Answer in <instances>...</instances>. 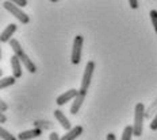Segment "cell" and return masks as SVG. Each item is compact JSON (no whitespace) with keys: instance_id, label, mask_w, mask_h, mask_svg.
I'll return each mask as SVG.
<instances>
[{"instance_id":"20","label":"cell","mask_w":157,"mask_h":140,"mask_svg":"<svg viewBox=\"0 0 157 140\" xmlns=\"http://www.w3.org/2000/svg\"><path fill=\"white\" fill-rule=\"evenodd\" d=\"M50 140H61V138H58L57 133H50Z\"/></svg>"},{"instance_id":"7","label":"cell","mask_w":157,"mask_h":140,"mask_svg":"<svg viewBox=\"0 0 157 140\" xmlns=\"http://www.w3.org/2000/svg\"><path fill=\"white\" fill-rule=\"evenodd\" d=\"M77 93H78V90L76 89H69L68 92H65L64 94H61V96H58L57 97V100H56V104L57 105H65L67 102H69L71 100H73L75 97L77 96Z\"/></svg>"},{"instance_id":"11","label":"cell","mask_w":157,"mask_h":140,"mask_svg":"<svg viewBox=\"0 0 157 140\" xmlns=\"http://www.w3.org/2000/svg\"><path fill=\"white\" fill-rule=\"evenodd\" d=\"M81 133H83V127H81V125H76V127L71 128L69 131L65 133L63 138H61V140H75V139H77Z\"/></svg>"},{"instance_id":"16","label":"cell","mask_w":157,"mask_h":140,"mask_svg":"<svg viewBox=\"0 0 157 140\" xmlns=\"http://www.w3.org/2000/svg\"><path fill=\"white\" fill-rule=\"evenodd\" d=\"M149 15H150V19H152L153 28H155V31H156V34H157V11H156V9H152Z\"/></svg>"},{"instance_id":"19","label":"cell","mask_w":157,"mask_h":140,"mask_svg":"<svg viewBox=\"0 0 157 140\" xmlns=\"http://www.w3.org/2000/svg\"><path fill=\"white\" fill-rule=\"evenodd\" d=\"M129 4H130V7H132L133 9L138 8V2H137V0H129Z\"/></svg>"},{"instance_id":"4","label":"cell","mask_w":157,"mask_h":140,"mask_svg":"<svg viewBox=\"0 0 157 140\" xmlns=\"http://www.w3.org/2000/svg\"><path fill=\"white\" fill-rule=\"evenodd\" d=\"M83 41L84 38L81 35H76L73 41V48H72L71 61L73 65H78L81 61V50H83Z\"/></svg>"},{"instance_id":"22","label":"cell","mask_w":157,"mask_h":140,"mask_svg":"<svg viewBox=\"0 0 157 140\" xmlns=\"http://www.w3.org/2000/svg\"><path fill=\"white\" fill-rule=\"evenodd\" d=\"M0 105H2V112H4L6 108H7V105H6V104H4V101H3V100H2V101H0Z\"/></svg>"},{"instance_id":"24","label":"cell","mask_w":157,"mask_h":140,"mask_svg":"<svg viewBox=\"0 0 157 140\" xmlns=\"http://www.w3.org/2000/svg\"><path fill=\"white\" fill-rule=\"evenodd\" d=\"M50 2H52V3H57L58 0H50Z\"/></svg>"},{"instance_id":"14","label":"cell","mask_w":157,"mask_h":140,"mask_svg":"<svg viewBox=\"0 0 157 140\" xmlns=\"http://www.w3.org/2000/svg\"><path fill=\"white\" fill-rule=\"evenodd\" d=\"M134 135V129H133V125H127L125 127L122 132V138L121 140H132V136Z\"/></svg>"},{"instance_id":"1","label":"cell","mask_w":157,"mask_h":140,"mask_svg":"<svg viewBox=\"0 0 157 140\" xmlns=\"http://www.w3.org/2000/svg\"><path fill=\"white\" fill-rule=\"evenodd\" d=\"M10 46H11V48L14 50V54L18 55L19 59L22 61V63L26 66V70H29L30 73H35V71H37V66H35V63L33 62L30 58H29V55L23 51L21 43H19L16 39H11V41H10Z\"/></svg>"},{"instance_id":"17","label":"cell","mask_w":157,"mask_h":140,"mask_svg":"<svg viewBox=\"0 0 157 140\" xmlns=\"http://www.w3.org/2000/svg\"><path fill=\"white\" fill-rule=\"evenodd\" d=\"M10 2H12L14 4L19 5V7H26L27 5V0H10Z\"/></svg>"},{"instance_id":"2","label":"cell","mask_w":157,"mask_h":140,"mask_svg":"<svg viewBox=\"0 0 157 140\" xmlns=\"http://www.w3.org/2000/svg\"><path fill=\"white\" fill-rule=\"evenodd\" d=\"M144 120H145V105L138 102L134 108V136H141L144 131Z\"/></svg>"},{"instance_id":"18","label":"cell","mask_w":157,"mask_h":140,"mask_svg":"<svg viewBox=\"0 0 157 140\" xmlns=\"http://www.w3.org/2000/svg\"><path fill=\"white\" fill-rule=\"evenodd\" d=\"M150 129H152V131H156V129H157V113H156L155 119L152 120V124H150Z\"/></svg>"},{"instance_id":"12","label":"cell","mask_w":157,"mask_h":140,"mask_svg":"<svg viewBox=\"0 0 157 140\" xmlns=\"http://www.w3.org/2000/svg\"><path fill=\"white\" fill-rule=\"evenodd\" d=\"M41 129L39 128H35V129H29V131H23L19 133L18 139L19 140H30V139H35L38 136H41Z\"/></svg>"},{"instance_id":"21","label":"cell","mask_w":157,"mask_h":140,"mask_svg":"<svg viewBox=\"0 0 157 140\" xmlns=\"http://www.w3.org/2000/svg\"><path fill=\"white\" fill-rule=\"evenodd\" d=\"M107 140H117L114 133H107Z\"/></svg>"},{"instance_id":"23","label":"cell","mask_w":157,"mask_h":140,"mask_svg":"<svg viewBox=\"0 0 157 140\" xmlns=\"http://www.w3.org/2000/svg\"><path fill=\"white\" fill-rule=\"evenodd\" d=\"M0 121H2V123H4V121H6V116L3 115V112H2V116H0Z\"/></svg>"},{"instance_id":"6","label":"cell","mask_w":157,"mask_h":140,"mask_svg":"<svg viewBox=\"0 0 157 140\" xmlns=\"http://www.w3.org/2000/svg\"><path fill=\"white\" fill-rule=\"evenodd\" d=\"M86 96H87V92H84V90L80 89V92L77 93V96L73 99V104H72V106H71L72 115H77V112L80 110L81 105H83L84 100H86Z\"/></svg>"},{"instance_id":"13","label":"cell","mask_w":157,"mask_h":140,"mask_svg":"<svg viewBox=\"0 0 157 140\" xmlns=\"http://www.w3.org/2000/svg\"><path fill=\"white\" fill-rule=\"evenodd\" d=\"M15 81H16V77H14V76L2 78V80H0V89H4V88H8V86L14 85Z\"/></svg>"},{"instance_id":"15","label":"cell","mask_w":157,"mask_h":140,"mask_svg":"<svg viewBox=\"0 0 157 140\" xmlns=\"http://www.w3.org/2000/svg\"><path fill=\"white\" fill-rule=\"evenodd\" d=\"M0 136H2V139L3 140H16V138L14 135H11V133H10L8 131H6L4 128H0Z\"/></svg>"},{"instance_id":"8","label":"cell","mask_w":157,"mask_h":140,"mask_svg":"<svg viewBox=\"0 0 157 140\" xmlns=\"http://www.w3.org/2000/svg\"><path fill=\"white\" fill-rule=\"evenodd\" d=\"M22 61L19 59V57L16 54H14L11 57V67H12V74L16 78L22 77Z\"/></svg>"},{"instance_id":"3","label":"cell","mask_w":157,"mask_h":140,"mask_svg":"<svg viewBox=\"0 0 157 140\" xmlns=\"http://www.w3.org/2000/svg\"><path fill=\"white\" fill-rule=\"evenodd\" d=\"M3 7H4V9H7L11 15H14L22 24H27L29 22H30V18L26 15V12H23L21 8H19V5L14 4V3L10 2V0H7V2L3 3Z\"/></svg>"},{"instance_id":"5","label":"cell","mask_w":157,"mask_h":140,"mask_svg":"<svg viewBox=\"0 0 157 140\" xmlns=\"http://www.w3.org/2000/svg\"><path fill=\"white\" fill-rule=\"evenodd\" d=\"M94 70H95V62L94 61H90L86 66V70H84V76H83V81H81V90L87 92L88 88L91 85V81H92V76H94Z\"/></svg>"},{"instance_id":"9","label":"cell","mask_w":157,"mask_h":140,"mask_svg":"<svg viewBox=\"0 0 157 140\" xmlns=\"http://www.w3.org/2000/svg\"><path fill=\"white\" fill-rule=\"evenodd\" d=\"M54 117L57 119V121H58V124H61V127H63L64 129H67V131H69V129L72 128V125H71V121L68 120V117L64 115L63 112H61L60 109H57V110H54Z\"/></svg>"},{"instance_id":"10","label":"cell","mask_w":157,"mask_h":140,"mask_svg":"<svg viewBox=\"0 0 157 140\" xmlns=\"http://www.w3.org/2000/svg\"><path fill=\"white\" fill-rule=\"evenodd\" d=\"M16 28H18V26L14 24V23H11V24H8L7 27L4 28V31L2 32V35H0V41L4 43V42H10L11 41V37L14 35V32L16 31Z\"/></svg>"}]
</instances>
